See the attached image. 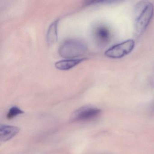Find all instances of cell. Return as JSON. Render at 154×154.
I'll return each instance as SVG.
<instances>
[{
  "mask_svg": "<svg viewBox=\"0 0 154 154\" xmlns=\"http://www.w3.org/2000/svg\"><path fill=\"white\" fill-rule=\"evenodd\" d=\"M59 20L54 21L48 28L47 34V41L49 46H52L55 44L57 39V27Z\"/></svg>",
  "mask_w": 154,
  "mask_h": 154,
  "instance_id": "ba28073f",
  "label": "cell"
},
{
  "mask_svg": "<svg viewBox=\"0 0 154 154\" xmlns=\"http://www.w3.org/2000/svg\"><path fill=\"white\" fill-rule=\"evenodd\" d=\"M24 113V112L18 107L14 106L11 107L7 114V118L9 119H13L16 116Z\"/></svg>",
  "mask_w": 154,
  "mask_h": 154,
  "instance_id": "9c48e42d",
  "label": "cell"
},
{
  "mask_svg": "<svg viewBox=\"0 0 154 154\" xmlns=\"http://www.w3.org/2000/svg\"><path fill=\"white\" fill-rule=\"evenodd\" d=\"M154 13V7L148 1H140L134 8V26L135 34L140 35L151 21Z\"/></svg>",
  "mask_w": 154,
  "mask_h": 154,
  "instance_id": "6da1fadb",
  "label": "cell"
},
{
  "mask_svg": "<svg viewBox=\"0 0 154 154\" xmlns=\"http://www.w3.org/2000/svg\"><path fill=\"white\" fill-rule=\"evenodd\" d=\"M19 128L15 126L2 125L0 127V139L1 141L9 140L16 136L19 131Z\"/></svg>",
  "mask_w": 154,
  "mask_h": 154,
  "instance_id": "8992f818",
  "label": "cell"
},
{
  "mask_svg": "<svg viewBox=\"0 0 154 154\" xmlns=\"http://www.w3.org/2000/svg\"><path fill=\"white\" fill-rule=\"evenodd\" d=\"M101 112V110L91 106H83L76 110L72 114L73 121L85 120L96 117Z\"/></svg>",
  "mask_w": 154,
  "mask_h": 154,
  "instance_id": "277c9868",
  "label": "cell"
},
{
  "mask_svg": "<svg viewBox=\"0 0 154 154\" xmlns=\"http://www.w3.org/2000/svg\"><path fill=\"white\" fill-rule=\"evenodd\" d=\"M86 59V58H75L60 60L55 63V66L58 70L66 71L73 68Z\"/></svg>",
  "mask_w": 154,
  "mask_h": 154,
  "instance_id": "5b68a950",
  "label": "cell"
},
{
  "mask_svg": "<svg viewBox=\"0 0 154 154\" xmlns=\"http://www.w3.org/2000/svg\"><path fill=\"white\" fill-rule=\"evenodd\" d=\"M87 47L84 42L78 39H69L59 48V55L67 59L75 58L86 53Z\"/></svg>",
  "mask_w": 154,
  "mask_h": 154,
  "instance_id": "7a4b0ae2",
  "label": "cell"
},
{
  "mask_svg": "<svg viewBox=\"0 0 154 154\" xmlns=\"http://www.w3.org/2000/svg\"><path fill=\"white\" fill-rule=\"evenodd\" d=\"M94 35L98 43L101 45L107 44L110 38L109 30L103 26H98L94 31Z\"/></svg>",
  "mask_w": 154,
  "mask_h": 154,
  "instance_id": "52a82bcc",
  "label": "cell"
},
{
  "mask_svg": "<svg viewBox=\"0 0 154 154\" xmlns=\"http://www.w3.org/2000/svg\"><path fill=\"white\" fill-rule=\"evenodd\" d=\"M135 42L131 39L112 46L106 50L104 54L111 58H120L129 54L134 49Z\"/></svg>",
  "mask_w": 154,
  "mask_h": 154,
  "instance_id": "3957f363",
  "label": "cell"
}]
</instances>
